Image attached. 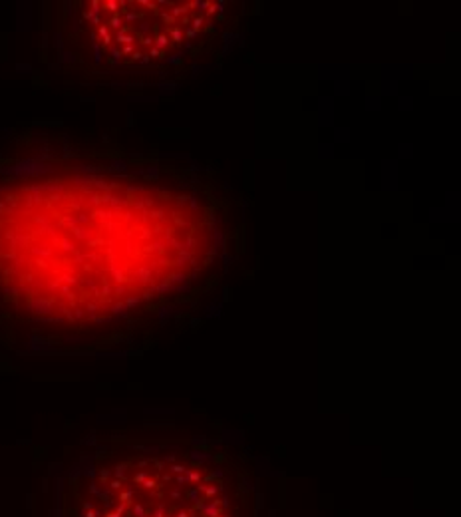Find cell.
Instances as JSON below:
<instances>
[{
	"label": "cell",
	"instance_id": "6da1fadb",
	"mask_svg": "<svg viewBox=\"0 0 461 517\" xmlns=\"http://www.w3.org/2000/svg\"><path fill=\"white\" fill-rule=\"evenodd\" d=\"M255 471L207 442H123L80 460L58 487L56 517H260Z\"/></svg>",
	"mask_w": 461,
	"mask_h": 517
},
{
	"label": "cell",
	"instance_id": "7a4b0ae2",
	"mask_svg": "<svg viewBox=\"0 0 461 517\" xmlns=\"http://www.w3.org/2000/svg\"><path fill=\"white\" fill-rule=\"evenodd\" d=\"M221 12L213 0H96L82 8L102 54L121 64L163 62L195 44Z\"/></svg>",
	"mask_w": 461,
	"mask_h": 517
}]
</instances>
